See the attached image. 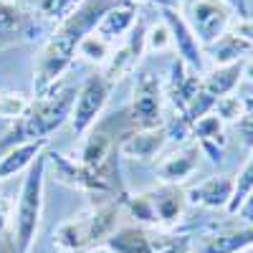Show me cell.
I'll return each mask as SVG.
<instances>
[{"instance_id": "obj_1", "label": "cell", "mask_w": 253, "mask_h": 253, "mask_svg": "<svg viewBox=\"0 0 253 253\" xmlns=\"http://www.w3.org/2000/svg\"><path fill=\"white\" fill-rule=\"evenodd\" d=\"M114 3L117 0H84L69 18H63L56 26L51 38L43 43V48H41L36 69H33V94H36V99L46 96L56 89L58 79L71 69L76 51H79V43L96 28L101 15Z\"/></svg>"}, {"instance_id": "obj_2", "label": "cell", "mask_w": 253, "mask_h": 253, "mask_svg": "<svg viewBox=\"0 0 253 253\" xmlns=\"http://www.w3.org/2000/svg\"><path fill=\"white\" fill-rule=\"evenodd\" d=\"M76 99V89H53L46 96H38L31 101L28 112L13 122L5 134L0 137V155L15 144H26V142H38V139H51L53 132H58L63 124L71 117V107Z\"/></svg>"}, {"instance_id": "obj_3", "label": "cell", "mask_w": 253, "mask_h": 253, "mask_svg": "<svg viewBox=\"0 0 253 253\" xmlns=\"http://www.w3.org/2000/svg\"><path fill=\"white\" fill-rule=\"evenodd\" d=\"M46 152L36 157V162L26 170L23 185L18 193V203L10 215L13 241L18 253H31L38 238L41 215H43V193H46Z\"/></svg>"}, {"instance_id": "obj_4", "label": "cell", "mask_w": 253, "mask_h": 253, "mask_svg": "<svg viewBox=\"0 0 253 253\" xmlns=\"http://www.w3.org/2000/svg\"><path fill=\"white\" fill-rule=\"evenodd\" d=\"M162 107H165V84L155 71L137 74L132 101L124 109L129 129H157L162 126Z\"/></svg>"}, {"instance_id": "obj_5", "label": "cell", "mask_w": 253, "mask_h": 253, "mask_svg": "<svg viewBox=\"0 0 253 253\" xmlns=\"http://www.w3.org/2000/svg\"><path fill=\"white\" fill-rule=\"evenodd\" d=\"M177 10L200 46H213L236 18L225 0H182Z\"/></svg>"}, {"instance_id": "obj_6", "label": "cell", "mask_w": 253, "mask_h": 253, "mask_svg": "<svg viewBox=\"0 0 253 253\" xmlns=\"http://www.w3.org/2000/svg\"><path fill=\"white\" fill-rule=\"evenodd\" d=\"M112 84L104 79L101 71L86 76V81L76 89V99H74V107H71V132L76 137H84L91 126L101 119V112L107 107V101L112 96Z\"/></svg>"}, {"instance_id": "obj_7", "label": "cell", "mask_w": 253, "mask_h": 253, "mask_svg": "<svg viewBox=\"0 0 253 253\" xmlns=\"http://www.w3.org/2000/svg\"><path fill=\"white\" fill-rule=\"evenodd\" d=\"M144 36H147V26H144L142 18H137L134 28L126 33V38H124V43L117 46V48H112L109 61L101 66L104 79H107L112 86H114V84H119L124 76H129V74L137 69L142 53L147 51V48H144Z\"/></svg>"}, {"instance_id": "obj_8", "label": "cell", "mask_w": 253, "mask_h": 253, "mask_svg": "<svg viewBox=\"0 0 253 253\" xmlns=\"http://www.w3.org/2000/svg\"><path fill=\"white\" fill-rule=\"evenodd\" d=\"M210 48L215 66H225V63H238L243 61V56L253 48V18H233L230 20L228 31L215 41Z\"/></svg>"}, {"instance_id": "obj_9", "label": "cell", "mask_w": 253, "mask_h": 253, "mask_svg": "<svg viewBox=\"0 0 253 253\" xmlns=\"http://www.w3.org/2000/svg\"><path fill=\"white\" fill-rule=\"evenodd\" d=\"M162 20L170 28L172 36V46L180 53V61L187 69H193V74H203L205 69V56H203V46L198 43V38L193 36L190 26L185 23V18L180 15L177 8H162Z\"/></svg>"}, {"instance_id": "obj_10", "label": "cell", "mask_w": 253, "mask_h": 253, "mask_svg": "<svg viewBox=\"0 0 253 253\" xmlns=\"http://www.w3.org/2000/svg\"><path fill=\"white\" fill-rule=\"evenodd\" d=\"M167 129L165 124L157 126V129H129L124 132L119 139V155L126 160H139V162H150L155 160L167 144Z\"/></svg>"}, {"instance_id": "obj_11", "label": "cell", "mask_w": 253, "mask_h": 253, "mask_svg": "<svg viewBox=\"0 0 253 253\" xmlns=\"http://www.w3.org/2000/svg\"><path fill=\"white\" fill-rule=\"evenodd\" d=\"M233 187H236V177L233 175H215L208 177L203 182H198L195 187H190L185 198L190 205H200V208H225L230 205L233 198Z\"/></svg>"}, {"instance_id": "obj_12", "label": "cell", "mask_w": 253, "mask_h": 253, "mask_svg": "<svg viewBox=\"0 0 253 253\" xmlns=\"http://www.w3.org/2000/svg\"><path fill=\"white\" fill-rule=\"evenodd\" d=\"M137 3H129V0H117V3L101 15V20L96 23L94 33L101 36L107 43H117V41L126 38V33H129L137 23Z\"/></svg>"}, {"instance_id": "obj_13", "label": "cell", "mask_w": 253, "mask_h": 253, "mask_svg": "<svg viewBox=\"0 0 253 253\" xmlns=\"http://www.w3.org/2000/svg\"><path fill=\"white\" fill-rule=\"evenodd\" d=\"M200 165V147L198 144H185L172 155H167L157 165V177L162 185H180L187 177H193Z\"/></svg>"}, {"instance_id": "obj_14", "label": "cell", "mask_w": 253, "mask_h": 253, "mask_svg": "<svg viewBox=\"0 0 253 253\" xmlns=\"http://www.w3.org/2000/svg\"><path fill=\"white\" fill-rule=\"evenodd\" d=\"M152 198V208H155V215H157V225H175L182 213H185V190L180 185H160L155 190H147Z\"/></svg>"}, {"instance_id": "obj_15", "label": "cell", "mask_w": 253, "mask_h": 253, "mask_svg": "<svg viewBox=\"0 0 253 253\" xmlns=\"http://www.w3.org/2000/svg\"><path fill=\"white\" fill-rule=\"evenodd\" d=\"M53 246L63 253L69 251H81V248H94L91 243V228H89V210L63 220L53 230Z\"/></svg>"}, {"instance_id": "obj_16", "label": "cell", "mask_w": 253, "mask_h": 253, "mask_svg": "<svg viewBox=\"0 0 253 253\" xmlns=\"http://www.w3.org/2000/svg\"><path fill=\"white\" fill-rule=\"evenodd\" d=\"M33 15L20 5H10L0 0V48L20 43L23 38H31Z\"/></svg>"}, {"instance_id": "obj_17", "label": "cell", "mask_w": 253, "mask_h": 253, "mask_svg": "<svg viewBox=\"0 0 253 253\" xmlns=\"http://www.w3.org/2000/svg\"><path fill=\"white\" fill-rule=\"evenodd\" d=\"M48 147V139H38V142H26V144H15L10 150L0 155V182L15 177L18 172H26L28 167L41 157Z\"/></svg>"}, {"instance_id": "obj_18", "label": "cell", "mask_w": 253, "mask_h": 253, "mask_svg": "<svg viewBox=\"0 0 253 253\" xmlns=\"http://www.w3.org/2000/svg\"><path fill=\"white\" fill-rule=\"evenodd\" d=\"M253 248V225L225 228L215 236H208L200 251L195 253H243Z\"/></svg>"}, {"instance_id": "obj_19", "label": "cell", "mask_w": 253, "mask_h": 253, "mask_svg": "<svg viewBox=\"0 0 253 253\" xmlns=\"http://www.w3.org/2000/svg\"><path fill=\"white\" fill-rule=\"evenodd\" d=\"M241 66H243V61L225 63V66H215L210 74H205L200 79V91L205 96H210L213 101H218L220 96L233 94V89L238 86V81L243 79L241 76Z\"/></svg>"}, {"instance_id": "obj_20", "label": "cell", "mask_w": 253, "mask_h": 253, "mask_svg": "<svg viewBox=\"0 0 253 253\" xmlns=\"http://www.w3.org/2000/svg\"><path fill=\"white\" fill-rule=\"evenodd\" d=\"M109 253H152L150 233L142 228H119L107 238Z\"/></svg>"}, {"instance_id": "obj_21", "label": "cell", "mask_w": 253, "mask_h": 253, "mask_svg": "<svg viewBox=\"0 0 253 253\" xmlns=\"http://www.w3.org/2000/svg\"><path fill=\"white\" fill-rule=\"evenodd\" d=\"M23 3H26L28 13H36V18L61 23V20L69 18L84 0H23Z\"/></svg>"}, {"instance_id": "obj_22", "label": "cell", "mask_w": 253, "mask_h": 253, "mask_svg": "<svg viewBox=\"0 0 253 253\" xmlns=\"http://www.w3.org/2000/svg\"><path fill=\"white\" fill-rule=\"evenodd\" d=\"M112 43H107L101 36H96L94 31L86 36L79 43V51H76V56H81L84 61H89V63H96V66H104V63L109 61V56H112Z\"/></svg>"}, {"instance_id": "obj_23", "label": "cell", "mask_w": 253, "mask_h": 253, "mask_svg": "<svg viewBox=\"0 0 253 253\" xmlns=\"http://www.w3.org/2000/svg\"><path fill=\"white\" fill-rule=\"evenodd\" d=\"M253 193V150H251V157L246 160V165L241 167V172L236 175V187H233V198H230V205H228V213L236 215L238 208L243 205V200Z\"/></svg>"}, {"instance_id": "obj_24", "label": "cell", "mask_w": 253, "mask_h": 253, "mask_svg": "<svg viewBox=\"0 0 253 253\" xmlns=\"http://www.w3.org/2000/svg\"><path fill=\"white\" fill-rule=\"evenodd\" d=\"M31 101L26 94L20 91H3L0 94V122H18L31 107Z\"/></svg>"}, {"instance_id": "obj_25", "label": "cell", "mask_w": 253, "mask_h": 253, "mask_svg": "<svg viewBox=\"0 0 253 253\" xmlns=\"http://www.w3.org/2000/svg\"><path fill=\"white\" fill-rule=\"evenodd\" d=\"M124 208L129 210V215L137 218L139 223L144 225H157V215H155V208H152V198L150 193H137V195H129L124 198Z\"/></svg>"}, {"instance_id": "obj_26", "label": "cell", "mask_w": 253, "mask_h": 253, "mask_svg": "<svg viewBox=\"0 0 253 253\" xmlns=\"http://www.w3.org/2000/svg\"><path fill=\"white\" fill-rule=\"evenodd\" d=\"M152 253H195L190 236H172V233H155L150 236Z\"/></svg>"}, {"instance_id": "obj_27", "label": "cell", "mask_w": 253, "mask_h": 253, "mask_svg": "<svg viewBox=\"0 0 253 253\" xmlns=\"http://www.w3.org/2000/svg\"><path fill=\"white\" fill-rule=\"evenodd\" d=\"M243 99L241 96H236V94H228V96H220L215 104H213V114L223 122V124H228V122H233V124H238V119L243 117Z\"/></svg>"}, {"instance_id": "obj_28", "label": "cell", "mask_w": 253, "mask_h": 253, "mask_svg": "<svg viewBox=\"0 0 253 253\" xmlns=\"http://www.w3.org/2000/svg\"><path fill=\"white\" fill-rule=\"evenodd\" d=\"M170 46H172V36H170V28H167L165 20L155 23L152 28H147V36H144L147 51H167Z\"/></svg>"}, {"instance_id": "obj_29", "label": "cell", "mask_w": 253, "mask_h": 253, "mask_svg": "<svg viewBox=\"0 0 253 253\" xmlns=\"http://www.w3.org/2000/svg\"><path fill=\"white\" fill-rule=\"evenodd\" d=\"M243 117L238 119V132L243 137V144L253 150V99H243Z\"/></svg>"}, {"instance_id": "obj_30", "label": "cell", "mask_w": 253, "mask_h": 253, "mask_svg": "<svg viewBox=\"0 0 253 253\" xmlns=\"http://www.w3.org/2000/svg\"><path fill=\"white\" fill-rule=\"evenodd\" d=\"M8 241H13V228H10V215L5 203L0 200V248H3Z\"/></svg>"}, {"instance_id": "obj_31", "label": "cell", "mask_w": 253, "mask_h": 253, "mask_svg": "<svg viewBox=\"0 0 253 253\" xmlns=\"http://www.w3.org/2000/svg\"><path fill=\"white\" fill-rule=\"evenodd\" d=\"M236 215H238L246 225H253V193L243 200V205L238 208V213H236Z\"/></svg>"}, {"instance_id": "obj_32", "label": "cell", "mask_w": 253, "mask_h": 253, "mask_svg": "<svg viewBox=\"0 0 253 253\" xmlns=\"http://www.w3.org/2000/svg\"><path fill=\"white\" fill-rule=\"evenodd\" d=\"M225 3L233 8V13H238V18H248V3L246 0H225Z\"/></svg>"}, {"instance_id": "obj_33", "label": "cell", "mask_w": 253, "mask_h": 253, "mask_svg": "<svg viewBox=\"0 0 253 253\" xmlns=\"http://www.w3.org/2000/svg\"><path fill=\"white\" fill-rule=\"evenodd\" d=\"M129 3H150V5H160V8H177L182 0H129Z\"/></svg>"}, {"instance_id": "obj_34", "label": "cell", "mask_w": 253, "mask_h": 253, "mask_svg": "<svg viewBox=\"0 0 253 253\" xmlns=\"http://www.w3.org/2000/svg\"><path fill=\"white\" fill-rule=\"evenodd\" d=\"M241 76H243L246 81H251V84H253V56L243 58V66H241Z\"/></svg>"}, {"instance_id": "obj_35", "label": "cell", "mask_w": 253, "mask_h": 253, "mask_svg": "<svg viewBox=\"0 0 253 253\" xmlns=\"http://www.w3.org/2000/svg\"><path fill=\"white\" fill-rule=\"evenodd\" d=\"M69 253H94V248H81V251H69Z\"/></svg>"}, {"instance_id": "obj_36", "label": "cell", "mask_w": 253, "mask_h": 253, "mask_svg": "<svg viewBox=\"0 0 253 253\" xmlns=\"http://www.w3.org/2000/svg\"><path fill=\"white\" fill-rule=\"evenodd\" d=\"M94 253H109V251H94Z\"/></svg>"}, {"instance_id": "obj_37", "label": "cell", "mask_w": 253, "mask_h": 253, "mask_svg": "<svg viewBox=\"0 0 253 253\" xmlns=\"http://www.w3.org/2000/svg\"><path fill=\"white\" fill-rule=\"evenodd\" d=\"M243 253H253V251H251V248H248V251H243Z\"/></svg>"}, {"instance_id": "obj_38", "label": "cell", "mask_w": 253, "mask_h": 253, "mask_svg": "<svg viewBox=\"0 0 253 253\" xmlns=\"http://www.w3.org/2000/svg\"><path fill=\"white\" fill-rule=\"evenodd\" d=\"M0 124H3V122H0Z\"/></svg>"}]
</instances>
